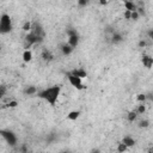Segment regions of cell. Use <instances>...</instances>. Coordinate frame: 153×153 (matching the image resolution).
<instances>
[{"mask_svg": "<svg viewBox=\"0 0 153 153\" xmlns=\"http://www.w3.org/2000/svg\"><path fill=\"white\" fill-rule=\"evenodd\" d=\"M0 49H1V43H0Z\"/></svg>", "mask_w": 153, "mask_h": 153, "instance_id": "obj_32", "label": "cell"}, {"mask_svg": "<svg viewBox=\"0 0 153 153\" xmlns=\"http://www.w3.org/2000/svg\"><path fill=\"white\" fill-rule=\"evenodd\" d=\"M69 73H72V74L75 75V76H79V78H81V79H84V78L87 76V72H86L84 68H76V69H73V71H71Z\"/></svg>", "mask_w": 153, "mask_h": 153, "instance_id": "obj_10", "label": "cell"}, {"mask_svg": "<svg viewBox=\"0 0 153 153\" xmlns=\"http://www.w3.org/2000/svg\"><path fill=\"white\" fill-rule=\"evenodd\" d=\"M141 62L143 65V67H146L147 69H151L153 66V57L149 55H142L141 57Z\"/></svg>", "mask_w": 153, "mask_h": 153, "instance_id": "obj_6", "label": "cell"}, {"mask_svg": "<svg viewBox=\"0 0 153 153\" xmlns=\"http://www.w3.org/2000/svg\"><path fill=\"white\" fill-rule=\"evenodd\" d=\"M13 29V25H12V19L11 17L7 14V13H4L1 17H0V33L1 35H5V33H8L11 32Z\"/></svg>", "mask_w": 153, "mask_h": 153, "instance_id": "obj_2", "label": "cell"}, {"mask_svg": "<svg viewBox=\"0 0 153 153\" xmlns=\"http://www.w3.org/2000/svg\"><path fill=\"white\" fill-rule=\"evenodd\" d=\"M73 50H74V48L71 47L68 43H63V44L61 45V51H62L63 55H69V54H72Z\"/></svg>", "mask_w": 153, "mask_h": 153, "instance_id": "obj_12", "label": "cell"}, {"mask_svg": "<svg viewBox=\"0 0 153 153\" xmlns=\"http://www.w3.org/2000/svg\"><path fill=\"white\" fill-rule=\"evenodd\" d=\"M29 32H31L33 36H36L39 42H42L45 37V31H44L43 26L41 25V23H38V22H31V29Z\"/></svg>", "mask_w": 153, "mask_h": 153, "instance_id": "obj_3", "label": "cell"}, {"mask_svg": "<svg viewBox=\"0 0 153 153\" xmlns=\"http://www.w3.org/2000/svg\"><path fill=\"white\" fill-rule=\"evenodd\" d=\"M88 2H90V0H78V4L80 6H86Z\"/></svg>", "mask_w": 153, "mask_h": 153, "instance_id": "obj_27", "label": "cell"}, {"mask_svg": "<svg viewBox=\"0 0 153 153\" xmlns=\"http://www.w3.org/2000/svg\"><path fill=\"white\" fill-rule=\"evenodd\" d=\"M99 4L104 6V5H106V4H108V0H99Z\"/></svg>", "mask_w": 153, "mask_h": 153, "instance_id": "obj_30", "label": "cell"}, {"mask_svg": "<svg viewBox=\"0 0 153 153\" xmlns=\"http://www.w3.org/2000/svg\"><path fill=\"white\" fill-rule=\"evenodd\" d=\"M122 41H123V36H122L120 32L114 31L112 35H111V37H110V42H111L112 44H118V43H121Z\"/></svg>", "mask_w": 153, "mask_h": 153, "instance_id": "obj_8", "label": "cell"}, {"mask_svg": "<svg viewBox=\"0 0 153 153\" xmlns=\"http://www.w3.org/2000/svg\"><path fill=\"white\" fill-rule=\"evenodd\" d=\"M137 112L135 111V110H131V111H129L128 112V115H127V120H128V122H130V123H133V122H135L136 121V118H137Z\"/></svg>", "mask_w": 153, "mask_h": 153, "instance_id": "obj_16", "label": "cell"}, {"mask_svg": "<svg viewBox=\"0 0 153 153\" xmlns=\"http://www.w3.org/2000/svg\"><path fill=\"white\" fill-rule=\"evenodd\" d=\"M74 33H78L75 29H72V27H71V29H67V35H68V36H72V35H74Z\"/></svg>", "mask_w": 153, "mask_h": 153, "instance_id": "obj_26", "label": "cell"}, {"mask_svg": "<svg viewBox=\"0 0 153 153\" xmlns=\"http://www.w3.org/2000/svg\"><path fill=\"white\" fill-rule=\"evenodd\" d=\"M139 17H140V14H139L137 11H134V12L130 13V19H131V20H137Z\"/></svg>", "mask_w": 153, "mask_h": 153, "instance_id": "obj_25", "label": "cell"}, {"mask_svg": "<svg viewBox=\"0 0 153 153\" xmlns=\"http://www.w3.org/2000/svg\"><path fill=\"white\" fill-rule=\"evenodd\" d=\"M130 11H127L126 10V12H124V18H127V19H130Z\"/></svg>", "mask_w": 153, "mask_h": 153, "instance_id": "obj_28", "label": "cell"}, {"mask_svg": "<svg viewBox=\"0 0 153 153\" xmlns=\"http://www.w3.org/2000/svg\"><path fill=\"white\" fill-rule=\"evenodd\" d=\"M37 93V87L36 86H27L25 90H24V94L26 96H32V94H36Z\"/></svg>", "mask_w": 153, "mask_h": 153, "instance_id": "obj_17", "label": "cell"}, {"mask_svg": "<svg viewBox=\"0 0 153 153\" xmlns=\"http://www.w3.org/2000/svg\"><path fill=\"white\" fill-rule=\"evenodd\" d=\"M60 93H61V86L60 85H54V86H50V87H47L42 91H37V97L45 100L50 106H54L60 97Z\"/></svg>", "mask_w": 153, "mask_h": 153, "instance_id": "obj_1", "label": "cell"}, {"mask_svg": "<svg viewBox=\"0 0 153 153\" xmlns=\"http://www.w3.org/2000/svg\"><path fill=\"white\" fill-rule=\"evenodd\" d=\"M0 135L5 139V141L10 145V146H14L17 143V136L13 131L8 130V129H0Z\"/></svg>", "mask_w": 153, "mask_h": 153, "instance_id": "obj_4", "label": "cell"}, {"mask_svg": "<svg viewBox=\"0 0 153 153\" xmlns=\"http://www.w3.org/2000/svg\"><path fill=\"white\" fill-rule=\"evenodd\" d=\"M146 99H147V96H146L145 93H139V94L136 96V100L140 102V103H145Z\"/></svg>", "mask_w": 153, "mask_h": 153, "instance_id": "obj_22", "label": "cell"}, {"mask_svg": "<svg viewBox=\"0 0 153 153\" xmlns=\"http://www.w3.org/2000/svg\"><path fill=\"white\" fill-rule=\"evenodd\" d=\"M135 111L137 112V115H142V114H145V111H146V106H145V104H143V103H140V104L137 105V108L135 109Z\"/></svg>", "mask_w": 153, "mask_h": 153, "instance_id": "obj_20", "label": "cell"}, {"mask_svg": "<svg viewBox=\"0 0 153 153\" xmlns=\"http://www.w3.org/2000/svg\"><path fill=\"white\" fill-rule=\"evenodd\" d=\"M147 45V42L146 41H141L140 43H139V47H146Z\"/></svg>", "mask_w": 153, "mask_h": 153, "instance_id": "obj_29", "label": "cell"}, {"mask_svg": "<svg viewBox=\"0 0 153 153\" xmlns=\"http://www.w3.org/2000/svg\"><path fill=\"white\" fill-rule=\"evenodd\" d=\"M121 142H123L128 148H130V147H133L135 143H136V141H135V139L134 137H131V136H129V135H127V136H124L123 139H122V141Z\"/></svg>", "mask_w": 153, "mask_h": 153, "instance_id": "obj_11", "label": "cell"}, {"mask_svg": "<svg viewBox=\"0 0 153 153\" xmlns=\"http://www.w3.org/2000/svg\"><path fill=\"white\" fill-rule=\"evenodd\" d=\"M148 36H149V38H153V31L152 30L148 31Z\"/></svg>", "mask_w": 153, "mask_h": 153, "instance_id": "obj_31", "label": "cell"}, {"mask_svg": "<svg viewBox=\"0 0 153 153\" xmlns=\"http://www.w3.org/2000/svg\"><path fill=\"white\" fill-rule=\"evenodd\" d=\"M67 79H68V81H69V84L73 86V87H75L76 90H84L85 88V86H84V84H82V79L81 78H79V76H75V75H73L72 73H67Z\"/></svg>", "mask_w": 153, "mask_h": 153, "instance_id": "obj_5", "label": "cell"}, {"mask_svg": "<svg viewBox=\"0 0 153 153\" xmlns=\"http://www.w3.org/2000/svg\"><path fill=\"white\" fill-rule=\"evenodd\" d=\"M30 29H31V22H25L24 24H23V30L25 31V32H29L30 31Z\"/></svg>", "mask_w": 153, "mask_h": 153, "instance_id": "obj_24", "label": "cell"}, {"mask_svg": "<svg viewBox=\"0 0 153 153\" xmlns=\"http://www.w3.org/2000/svg\"><path fill=\"white\" fill-rule=\"evenodd\" d=\"M148 126H149V121L148 120H141L139 122V127L140 128H147Z\"/></svg>", "mask_w": 153, "mask_h": 153, "instance_id": "obj_23", "label": "cell"}, {"mask_svg": "<svg viewBox=\"0 0 153 153\" xmlns=\"http://www.w3.org/2000/svg\"><path fill=\"white\" fill-rule=\"evenodd\" d=\"M41 57H42L43 61L50 62V61L54 60V54H53L50 50H48V49H43V50H42V54H41Z\"/></svg>", "mask_w": 153, "mask_h": 153, "instance_id": "obj_7", "label": "cell"}, {"mask_svg": "<svg viewBox=\"0 0 153 153\" xmlns=\"http://www.w3.org/2000/svg\"><path fill=\"white\" fill-rule=\"evenodd\" d=\"M79 35L78 33H74V35H72V36H68V44L71 45V47H73V48H76V45L79 44Z\"/></svg>", "mask_w": 153, "mask_h": 153, "instance_id": "obj_9", "label": "cell"}, {"mask_svg": "<svg viewBox=\"0 0 153 153\" xmlns=\"http://www.w3.org/2000/svg\"><path fill=\"white\" fill-rule=\"evenodd\" d=\"M6 93H7V86L5 84H0V99L5 98Z\"/></svg>", "mask_w": 153, "mask_h": 153, "instance_id": "obj_19", "label": "cell"}, {"mask_svg": "<svg viewBox=\"0 0 153 153\" xmlns=\"http://www.w3.org/2000/svg\"><path fill=\"white\" fill-rule=\"evenodd\" d=\"M32 60V53L30 49H25L23 53V61L24 62H30Z\"/></svg>", "mask_w": 153, "mask_h": 153, "instance_id": "obj_15", "label": "cell"}, {"mask_svg": "<svg viewBox=\"0 0 153 153\" xmlns=\"http://www.w3.org/2000/svg\"><path fill=\"white\" fill-rule=\"evenodd\" d=\"M17 106H18V102H17V100H7V103H6L2 108L10 109V108H17Z\"/></svg>", "mask_w": 153, "mask_h": 153, "instance_id": "obj_18", "label": "cell"}, {"mask_svg": "<svg viewBox=\"0 0 153 153\" xmlns=\"http://www.w3.org/2000/svg\"><path fill=\"white\" fill-rule=\"evenodd\" d=\"M128 149V147L123 143V142H118V145H117V151L120 152V153H123V152H126Z\"/></svg>", "mask_w": 153, "mask_h": 153, "instance_id": "obj_21", "label": "cell"}, {"mask_svg": "<svg viewBox=\"0 0 153 153\" xmlns=\"http://www.w3.org/2000/svg\"><path fill=\"white\" fill-rule=\"evenodd\" d=\"M124 8H126L127 11L134 12V11H136L137 6H136V5H135L133 1H130V0H126V1H124Z\"/></svg>", "mask_w": 153, "mask_h": 153, "instance_id": "obj_13", "label": "cell"}, {"mask_svg": "<svg viewBox=\"0 0 153 153\" xmlns=\"http://www.w3.org/2000/svg\"><path fill=\"white\" fill-rule=\"evenodd\" d=\"M79 116H80V111H79V110H72V111H69V112L67 114V118L71 120V121L78 120Z\"/></svg>", "mask_w": 153, "mask_h": 153, "instance_id": "obj_14", "label": "cell"}]
</instances>
